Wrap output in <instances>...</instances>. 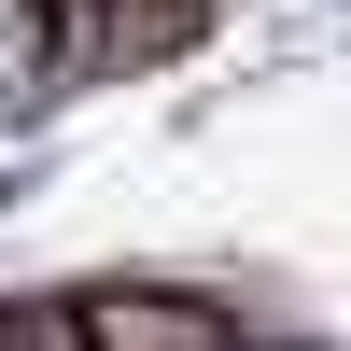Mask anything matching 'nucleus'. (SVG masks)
I'll return each instance as SVG.
<instances>
[{
  "instance_id": "obj_2",
  "label": "nucleus",
  "mask_w": 351,
  "mask_h": 351,
  "mask_svg": "<svg viewBox=\"0 0 351 351\" xmlns=\"http://www.w3.org/2000/svg\"><path fill=\"white\" fill-rule=\"evenodd\" d=\"M0 351H84L71 337V295H14L0 309Z\"/></svg>"
},
{
  "instance_id": "obj_3",
  "label": "nucleus",
  "mask_w": 351,
  "mask_h": 351,
  "mask_svg": "<svg viewBox=\"0 0 351 351\" xmlns=\"http://www.w3.org/2000/svg\"><path fill=\"white\" fill-rule=\"evenodd\" d=\"M99 14L127 28V43H169V28H197V14H211V0H99Z\"/></svg>"
},
{
  "instance_id": "obj_1",
  "label": "nucleus",
  "mask_w": 351,
  "mask_h": 351,
  "mask_svg": "<svg viewBox=\"0 0 351 351\" xmlns=\"http://www.w3.org/2000/svg\"><path fill=\"white\" fill-rule=\"evenodd\" d=\"M71 337L84 351H239V309L183 295V281H99V295H71Z\"/></svg>"
}]
</instances>
